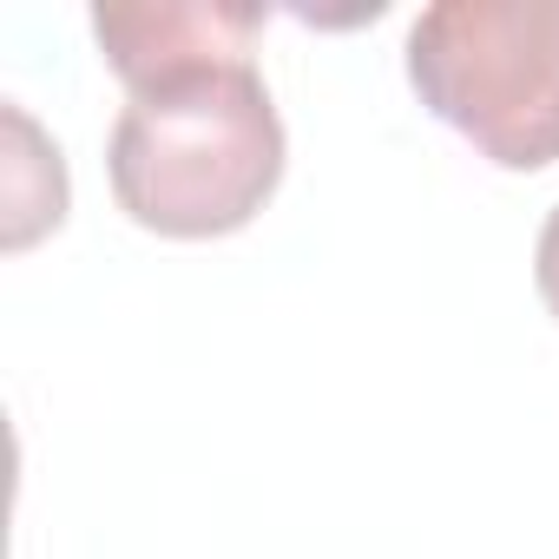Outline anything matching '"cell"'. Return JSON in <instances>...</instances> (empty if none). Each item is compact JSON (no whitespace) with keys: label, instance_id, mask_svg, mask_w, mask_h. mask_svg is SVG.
<instances>
[{"label":"cell","instance_id":"1","mask_svg":"<svg viewBox=\"0 0 559 559\" xmlns=\"http://www.w3.org/2000/svg\"><path fill=\"white\" fill-rule=\"evenodd\" d=\"M106 178L139 230L178 243L243 230L284 185V119L263 73L224 60L126 93L106 139Z\"/></svg>","mask_w":559,"mask_h":559},{"label":"cell","instance_id":"2","mask_svg":"<svg viewBox=\"0 0 559 559\" xmlns=\"http://www.w3.org/2000/svg\"><path fill=\"white\" fill-rule=\"evenodd\" d=\"M408 86L500 171L559 165V0H435L408 27Z\"/></svg>","mask_w":559,"mask_h":559},{"label":"cell","instance_id":"3","mask_svg":"<svg viewBox=\"0 0 559 559\" xmlns=\"http://www.w3.org/2000/svg\"><path fill=\"white\" fill-rule=\"evenodd\" d=\"M257 34H263V8H230V0H119V8H93V40L106 67L126 80V93H145L224 60H250Z\"/></svg>","mask_w":559,"mask_h":559},{"label":"cell","instance_id":"4","mask_svg":"<svg viewBox=\"0 0 559 559\" xmlns=\"http://www.w3.org/2000/svg\"><path fill=\"white\" fill-rule=\"evenodd\" d=\"M8 139H14V158H8V250H27L40 230H53L67 217V165H60V145L40 139V126L8 106Z\"/></svg>","mask_w":559,"mask_h":559},{"label":"cell","instance_id":"5","mask_svg":"<svg viewBox=\"0 0 559 559\" xmlns=\"http://www.w3.org/2000/svg\"><path fill=\"white\" fill-rule=\"evenodd\" d=\"M533 284H539V297H546V310H552V323H559V204L546 211L539 243H533Z\"/></svg>","mask_w":559,"mask_h":559}]
</instances>
